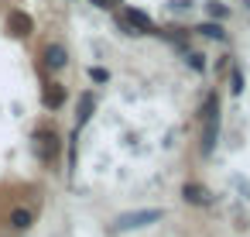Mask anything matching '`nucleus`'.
I'll use <instances>...</instances> for the list:
<instances>
[{
	"label": "nucleus",
	"mask_w": 250,
	"mask_h": 237,
	"mask_svg": "<svg viewBox=\"0 0 250 237\" xmlns=\"http://www.w3.org/2000/svg\"><path fill=\"white\" fill-rule=\"evenodd\" d=\"M192 11V0H175V4H168V14H188Z\"/></svg>",
	"instance_id": "14"
},
{
	"label": "nucleus",
	"mask_w": 250,
	"mask_h": 237,
	"mask_svg": "<svg viewBox=\"0 0 250 237\" xmlns=\"http://www.w3.org/2000/svg\"><path fill=\"white\" fill-rule=\"evenodd\" d=\"M233 182H236V189H240V192L250 199V186H247V179H233Z\"/></svg>",
	"instance_id": "19"
},
{
	"label": "nucleus",
	"mask_w": 250,
	"mask_h": 237,
	"mask_svg": "<svg viewBox=\"0 0 250 237\" xmlns=\"http://www.w3.org/2000/svg\"><path fill=\"white\" fill-rule=\"evenodd\" d=\"M7 31H11L14 38H28V35L35 31V21H31L24 11H11V14H7Z\"/></svg>",
	"instance_id": "6"
},
{
	"label": "nucleus",
	"mask_w": 250,
	"mask_h": 237,
	"mask_svg": "<svg viewBox=\"0 0 250 237\" xmlns=\"http://www.w3.org/2000/svg\"><path fill=\"white\" fill-rule=\"evenodd\" d=\"M124 18L130 21V28H134L137 35H161V31H158V24H154L144 11H137V7H124Z\"/></svg>",
	"instance_id": "5"
},
{
	"label": "nucleus",
	"mask_w": 250,
	"mask_h": 237,
	"mask_svg": "<svg viewBox=\"0 0 250 237\" xmlns=\"http://www.w3.org/2000/svg\"><path fill=\"white\" fill-rule=\"evenodd\" d=\"M216 141H219V96H216V93H206V107H202V138H199L202 155H212V151H216Z\"/></svg>",
	"instance_id": "1"
},
{
	"label": "nucleus",
	"mask_w": 250,
	"mask_h": 237,
	"mask_svg": "<svg viewBox=\"0 0 250 237\" xmlns=\"http://www.w3.org/2000/svg\"><path fill=\"white\" fill-rule=\"evenodd\" d=\"M89 79H93V83H106V79H110V72H106L103 66H89Z\"/></svg>",
	"instance_id": "15"
},
{
	"label": "nucleus",
	"mask_w": 250,
	"mask_h": 237,
	"mask_svg": "<svg viewBox=\"0 0 250 237\" xmlns=\"http://www.w3.org/2000/svg\"><path fill=\"white\" fill-rule=\"evenodd\" d=\"M233 93H236V96L243 93V72H240L236 66H233Z\"/></svg>",
	"instance_id": "17"
},
{
	"label": "nucleus",
	"mask_w": 250,
	"mask_h": 237,
	"mask_svg": "<svg viewBox=\"0 0 250 237\" xmlns=\"http://www.w3.org/2000/svg\"><path fill=\"white\" fill-rule=\"evenodd\" d=\"M93 110H96V100H93V93H83V96H79V110H76V131L89 124Z\"/></svg>",
	"instance_id": "9"
},
{
	"label": "nucleus",
	"mask_w": 250,
	"mask_h": 237,
	"mask_svg": "<svg viewBox=\"0 0 250 237\" xmlns=\"http://www.w3.org/2000/svg\"><path fill=\"white\" fill-rule=\"evenodd\" d=\"M117 28H120V35H127V38H134V35H137V31L130 28V21H127L124 14H117Z\"/></svg>",
	"instance_id": "16"
},
{
	"label": "nucleus",
	"mask_w": 250,
	"mask_h": 237,
	"mask_svg": "<svg viewBox=\"0 0 250 237\" xmlns=\"http://www.w3.org/2000/svg\"><path fill=\"white\" fill-rule=\"evenodd\" d=\"M42 103H45L48 110H62V107H65V86H62V83H48L45 93H42Z\"/></svg>",
	"instance_id": "7"
},
{
	"label": "nucleus",
	"mask_w": 250,
	"mask_h": 237,
	"mask_svg": "<svg viewBox=\"0 0 250 237\" xmlns=\"http://www.w3.org/2000/svg\"><path fill=\"white\" fill-rule=\"evenodd\" d=\"M206 7H209V14H212L216 21H226V18H229V7H223V4H219V0H209V4H206Z\"/></svg>",
	"instance_id": "13"
},
{
	"label": "nucleus",
	"mask_w": 250,
	"mask_h": 237,
	"mask_svg": "<svg viewBox=\"0 0 250 237\" xmlns=\"http://www.w3.org/2000/svg\"><path fill=\"white\" fill-rule=\"evenodd\" d=\"M182 196H185V203H192V206H206V203H209V189L199 186V182H185V186H182Z\"/></svg>",
	"instance_id": "8"
},
{
	"label": "nucleus",
	"mask_w": 250,
	"mask_h": 237,
	"mask_svg": "<svg viewBox=\"0 0 250 237\" xmlns=\"http://www.w3.org/2000/svg\"><path fill=\"white\" fill-rule=\"evenodd\" d=\"M195 31H199L202 38H209V42H226V31H223V24H219V21H202Z\"/></svg>",
	"instance_id": "10"
},
{
	"label": "nucleus",
	"mask_w": 250,
	"mask_h": 237,
	"mask_svg": "<svg viewBox=\"0 0 250 237\" xmlns=\"http://www.w3.org/2000/svg\"><path fill=\"white\" fill-rule=\"evenodd\" d=\"M93 4H96V7H106V11H110V7H117V4H124V0H93Z\"/></svg>",
	"instance_id": "18"
},
{
	"label": "nucleus",
	"mask_w": 250,
	"mask_h": 237,
	"mask_svg": "<svg viewBox=\"0 0 250 237\" xmlns=\"http://www.w3.org/2000/svg\"><path fill=\"white\" fill-rule=\"evenodd\" d=\"M59 148H62V141H59V134L55 131H48V127H42V131H35V151H38V158L42 162H55L59 158Z\"/></svg>",
	"instance_id": "3"
},
{
	"label": "nucleus",
	"mask_w": 250,
	"mask_h": 237,
	"mask_svg": "<svg viewBox=\"0 0 250 237\" xmlns=\"http://www.w3.org/2000/svg\"><path fill=\"white\" fill-rule=\"evenodd\" d=\"M42 59H45V69H48V72H59V69L69 66V48H65L62 42H48L45 52H42Z\"/></svg>",
	"instance_id": "4"
},
{
	"label": "nucleus",
	"mask_w": 250,
	"mask_h": 237,
	"mask_svg": "<svg viewBox=\"0 0 250 237\" xmlns=\"http://www.w3.org/2000/svg\"><path fill=\"white\" fill-rule=\"evenodd\" d=\"M185 62H188V69H195V72H206V55H202V52H192V48H185Z\"/></svg>",
	"instance_id": "12"
},
{
	"label": "nucleus",
	"mask_w": 250,
	"mask_h": 237,
	"mask_svg": "<svg viewBox=\"0 0 250 237\" xmlns=\"http://www.w3.org/2000/svg\"><path fill=\"white\" fill-rule=\"evenodd\" d=\"M161 216H165V210H158V206H151V210H130V213L117 216V230H137V227L158 223Z\"/></svg>",
	"instance_id": "2"
},
{
	"label": "nucleus",
	"mask_w": 250,
	"mask_h": 237,
	"mask_svg": "<svg viewBox=\"0 0 250 237\" xmlns=\"http://www.w3.org/2000/svg\"><path fill=\"white\" fill-rule=\"evenodd\" d=\"M31 223H35V213H31V210H24V206L11 210V227H14V230H28Z\"/></svg>",
	"instance_id": "11"
}]
</instances>
